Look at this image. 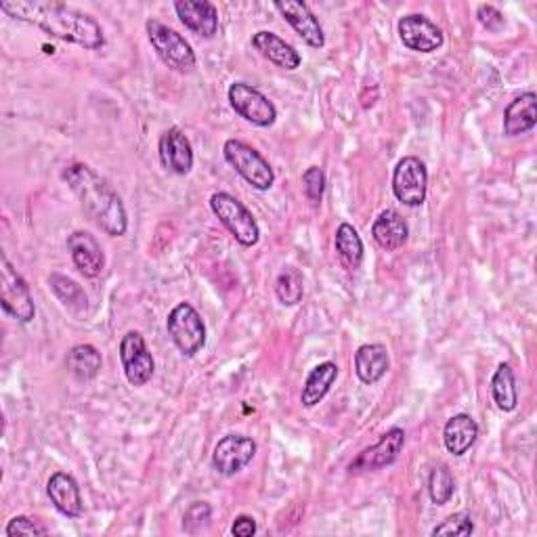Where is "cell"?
<instances>
[{"label":"cell","mask_w":537,"mask_h":537,"mask_svg":"<svg viewBox=\"0 0 537 537\" xmlns=\"http://www.w3.org/2000/svg\"><path fill=\"white\" fill-rule=\"evenodd\" d=\"M391 368V357L384 345H363L355 353V372L363 384L380 382Z\"/></svg>","instance_id":"603a6c76"},{"label":"cell","mask_w":537,"mask_h":537,"mask_svg":"<svg viewBox=\"0 0 537 537\" xmlns=\"http://www.w3.org/2000/svg\"><path fill=\"white\" fill-rule=\"evenodd\" d=\"M252 47L259 51L267 61H271L273 66L294 72L300 68V63H303V57L300 53L286 42L282 36H277L269 30H261L252 36Z\"/></svg>","instance_id":"ac0fdd59"},{"label":"cell","mask_w":537,"mask_h":537,"mask_svg":"<svg viewBox=\"0 0 537 537\" xmlns=\"http://www.w3.org/2000/svg\"><path fill=\"white\" fill-rule=\"evenodd\" d=\"M399 38L403 47L416 53H433L443 47V30L426 15L412 13L399 19Z\"/></svg>","instance_id":"7c38bea8"},{"label":"cell","mask_w":537,"mask_h":537,"mask_svg":"<svg viewBox=\"0 0 537 537\" xmlns=\"http://www.w3.org/2000/svg\"><path fill=\"white\" fill-rule=\"evenodd\" d=\"M0 11L87 51H97L105 45L103 28L95 17L53 0H3Z\"/></svg>","instance_id":"6da1fadb"},{"label":"cell","mask_w":537,"mask_h":537,"mask_svg":"<svg viewBox=\"0 0 537 537\" xmlns=\"http://www.w3.org/2000/svg\"><path fill=\"white\" fill-rule=\"evenodd\" d=\"M66 368L76 380L89 382L101 370V353L93 345H76L66 357Z\"/></svg>","instance_id":"484cf974"},{"label":"cell","mask_w":537,"mask_h":537,"mask_svg":"<svg viewBox=\"0 0 537 537\" xmlns=\"http://www.w3.org/2000/svg\"><path fill=\"white\" fill-rule=\"evenodd\" d=\"M47 496L53 502V506L57 508V512L63 514V517H68V519L82 517L84 504H82V496H80V487H78L76 479L72 475H68V472H55V475L47 483Z\"/></svg>","instance_id":"d6986e66"},{"label":"cell","mask_w":537,"mask_h":537,"mask_svg":"<svg viewBox=\"0 0 537 537\" xmlns=\"http://www.w3.org/2000/svg\"><path fill=\"white\" fill-rule=\"evenodd\" d=\"M479 437V424L468 414H456L449 418L443 428V443L451 456H464L466 451L477 443Z\"/></svg>","instance_id":"44dd1931"},{"label":"cell","mask_w":537,"mask_h":537,"mask_svg":"<svg viewBox=\"0 0 537 537\" xmlns=\"http://www.w3.org/2000/svg\"><path fill=\"white\" fill-rule=\"evenodd\" d=\"M158 154H160L162 166L168 170V173H175L179 177H185L191 173L193 147L181 128H177V126L168 128V131L160 137Z\"/></svg>","instance_id":"9a60e30c"},{"label":"cell","mask_w":537,"mask_h":537,"mask_svg":"<svg viewBox=\"0 0 537 537\" xmlns=\"http://www.w3.org/2000/svg\"><path fill=\"white\" fill-rule=\"evenodd\" d=\"M145 30L156 55L166 63L170 70H175L179 74H191L193 70H196L198 59L189 42L185 40V36H181L173 28L164 26L158 19H147Z\"/></svg>","instance_id":"277c9868"},{"label":"cell","mask_w":537,"mask_h":537,"mask_svg":"<svg viewBox=\"0 0 537 537\" xmlns=\"http://www.w3.org/2000/svg\"><path fill=\"white\" fill-rule=\"evenodd\" d=\"M256 456V443L246 435H227L212 451V466L223 477H235Z\"/></svg>","instance_id":"8fae6325"},{"label":"cell","mask_w":537,"mask_h":537,"mask_svg":"<svg viewBox=\"0 0 537 537\" xmlns=\"http://www.w3.org/2000/svg\"><path fill=\"white\" fill-rule=\"evenodd\" d=\"M372 235L374 242L382 250L393 252L399 250L407 242V238H410V227H407V223L397 210L389 208L378 214V219L372 225Z\"/></svg>","instance_id":"7402d4cb"},{"label":"cell","mask_w":537,"mask_h":537,"mask_svg":"<svg viewBox=\"0 0 537 537\" xmlns=\"http://www.w3.org/2000/svg\"><path fill=\"white\" fill-rule=\"evenodd\" d=\"M405 445V431L399 426H393L391 431H386L380 441L368 449H363L361 454L351 462V472H368V470H380L384 466H391Z\"/></svg>","instance_id":"4fadbf2b"},{"label":"cell","mask_w":537,"mask_h":537,"mask_svg":"<svg viewBox=\"0 0 537 537\" xmlns=\"http://www.w3.org/2000/svg\"><path fill=\"white\" fill-rule=\"evenodd\" d=\"M210 517H212V508L206 502H193L183 514V529L187 533H196L208 525Z\"/></svg>","instance_id":"d6a6232c"},{"label":"cell","mask_w":537,"mask_h":537,"mask_svg":"<svg viewBox=\"0 0 537 537\" xmlns=\"http://www.w3.org/2000/svg\"><path fill=\"white\" fill-rule=\"evenodd\" d=\"M303 189H305V196L311 204H321V198H324V191H326V175L324 170H321L319 166H311L305 170L303 175Z\"/></svg>","instance_id":"1f68e13d"},{"label":"cell","mask_w":537,"mask_h":537,"mask_svg":"<svg viewBox=\"0 0 537 537\" xmlns=\"http://www.w3.org/2000/svg\"><path fill=\"white\" fill-rule=\"evenodd\" d=\"M168 336L185 357H196L206 347V324L196 307L179 303L166 319Z\"/></svg>","instance_id":"8992f818"},{"label":"cell","mask_w":537,"mask_h":537,"mask_svg":"<svg viewBox=\"0 0 537 537\" xmlns=\"http://www.w3.org/2000/svg\"><path fill=\"white\" fill-rule=\"evenodd\" d=\"M491 395L496 401L498 410L502 412H514L519 405V389L517 378H514V370L510 363H502L491 378Z\"/></svg>","instance_id":"d4e9b609"},{"label":"cell","mask_w":537,"mask_h":537,"mask_svg":"<svg viewBox=\"0 0 537 537\" xmlns=\"http://www.w3.org/2000/svg\"><path fill=\"white\" fill-rule=\"evenodd\" d=\"M120 361L126 380L133 386H145L156 372L154 355L139 332H126L120 340Z\"/></svg>","instance_id":"30bf717a"},{"label":"cell","mask_w":537,"mask_h":537,"mask_svg":"<svg viewBox=\"0 0 537 537\" xmlns=\"http://www.w3.org/2000/svg\"><path fill=\"white\" fill-rule=\"evenodd\" d=\"M68 250L72 254L74 267L84 277H99L105 267V254L95 235L89 231H74L68 238Z\"/></svg>","instance_id":"e0dca14e"},{"label":"cell","mask_w":537,"mask_h":537,"mask_svg":"<svg viewBox=\"0 0 537 537\" xmlns=\"http://www.w3.org/2000/svg\"><path fill=\"white\" fill-rule=\"evenodd\" d=\"M475 533V523L466 512H456L447 517L441 525L433 529V535H472Z\"/></svg>","instance_id":"4dcf8cb0"},{"label":"cell","mask_w":537,"mask_h":537,"mask_svg":"<svg viewBox=\"0 0 537 537\" xmlns=\"http://www.w3.org/2000/svg\"><path fill=\"white\" fill-rule=\"evenodd\" d=\"M210 208L214 212V217H217L233 235L235 242L246 248L259 244L261 227L256 223L254 214L238 198L231 196L227 191H217L212 193Z\"/></svg>","instance_id":"3957f363"},{"label":"cell","mask_w":537,"mask_h":537,"mask_svg":"<svg viewBox=\"0 0 537 537\" xmlns=\"http://www.w3.org/2000/svg\"><path fill=\"white\" fill-rule=\"evenodd\" d=\"M49 284L53 294L61 300L63 307H68L74 313H84L89 307V298L84 294L78 282H74L72 277H66L61 273H51Z\"/></svg>","instance_id":"83f0119b"},{"label":"cell","mask_w":537,"mask_h":537,"mask_svg":"<svg viewBox=\"0 0 537 537\" xmlns=\"http://www.w3.org/2000/svg\"><path fill=\"white\" fill-rule=\"evenodd\" d=\"M338 378V365L334 361H324L319 363L317 368L311 370L307 376L303 391H300V403L305 407H315L317 403L324 401V397L330 393Z\"/></svg>","instance_id":"cb8c5ba5"},{"label":"cell","mask_w":537,"mask_h":537,"mask_svg":"<svg viewBox=\"0 0 537 537\" xmlns=\"http://www.w3.org/2000/svg\"><path fill=\"white\" fill-rule=\"evenodd\" d=\"M229 103L233 112L242 116L246 122L269 128L277 120V107L273 101H269L267 95H263L259 89H254L252 84L246 82H233L227 91Z\"/></svg>","instance_id":"ba28073f"},{"label":"cell","mask_w":537,"mask_h":537,"mask_svg":"<svg viewBox=\"0 0 537 537\" xmlns=\"http://www.w3.org/2000/svg\"><path fill=\"white\" fill-rule=\"evenodd\" d=\"M477 19L483 28H487L491 32H496L504 26V15L493 5H481L477 9Z\"/></svg>","instance_id":"e575fe53"},{"label":"cell","mask_w":537,"mask_h":537,"mask_svg":"<svg viewBox=\"0 0 537 537\" xmlns=\"http://www.w3.org/2000/svg\"><path fill=\"white\" fill-rule=\"evenodd\" d=\"M334 246H336V252H338V259L340 263L345 265L347 269H357L363 261V242L359 238V233L353 225L349 223H342L338 229H336V235H334Z\"/></svg>","instance_id":"4316f807"},{"label":"cell","mask_w":537,"mask_h":537,"mask_svg":"<svg viewBox=\"0 0 537 537\" xmlns=\"http://www.w3.org/2000/svg\"><path fill=\"white\" fill-rule=\"evenodd\" d=\"M275 294L279 298V303L286 305V307L298 305L305 294L303 275H300L296 269H286V271L279 273L277 282H275Z\"/></svg>","instance_id":"f1b7e54d"},{"label":"cell","mask_w":537,"mask_h":537,"mask_svg":"<svg viewBox=\"0 0 537 537\" xmlns=\"http://www.w3.org/2000/svg\"><path fill=\"white\" fill-rule=\"evenodd\" d=\"M49 529L45 525H40L38 521L30 519V517H13L5 529V535L9 537H17V535H47Z\"/></svg>","instance_id":"836d02e7"},{"label":"cell","mask_w":537,"mask_h":537,"mask_svg":"<svg viewBox=\"0 0 537 537\" xmlns=\"http://www.w3.org/2000/svg\"><path fill=\"white\" fill-rule=\"evenodd\" d=\"M0 307L19 324H30L36 315V305L30 286L21 273L9 263L7 256L0 261Z\"/></svg>","instance_id":"52a82bcc"},{"label":"cell","mask_w":537,"mask_h":537,"mask_svg":"<svg viewBox=\"0 0 537 537\" xmlns=\"http://www.w3.org/2000/svg\"><path fill=\"white\" fill-rule=\"evenodd\" d=\"M426 191H428L426 164L416 156L401 158L395 166V173H393L395 198L405 206L418 208L426 200Z\"/></svg>","instance_id":"9c48e42d"},{"label":"cell","mask_w":537,"mask_h":537,"mask_svg":"<svg viewBox=\"0 0 537 537\" xmlns=\"http://www.w3.org/2000/svg\"><path fill=\"white\" fill-rule=\"evenodd\" d=\"M63 181L70 185L89 219L112 238H122L128 229V214L122 198L101 175L87 164H70L63 170Z\"/></svg>","instance_id":"7a4b0ae2"},{"label":"cell","mask_w":537,"mask_h":537,"mask_svg":"<svg viewBox=\"0 0 537 537\" xmlns=\"http://www.w3.org/2000/svg\"><path fill=\"white\" fill-rule=\"evenodd\" d=\"M537 124V97L533 91L512 99L504 112V135L519 137L533 131Z\"/></svg>","instance_id":"ffe728a7"},{"label":"cell","mask_w":537,"mask_h":537,"mask_svg":"<svg viewBox=\"0 0 537 537\" xmlns=\"http://www.w3.org/2000/svg\"><path fill=\"white\" fill-rule=\"evenodd\" d=\"M223 156L227 164L238 173L248 185L259 191H267L275 183V173L271 164L263 158L261 152L240 139H229L223 145Z\"/></svg>","instance_id":"5b68a950"},{"label":"cell","mask_w":537,"mask_h":537,"mask_svg":"<svg viewBox=\"0 0 537 537\" xmlns=\"http://www.w3.org/2000/svg\"><path fill=\"white\" fill-rule=\"evenodd\" d=\"M456 491V481L451 470L445 464H439L431 470V477H428V496H431L433 504L445 506L451 498H454Z\"/></svg>","instance_id":"f546056e"},{"label":"cell","mask_w":537,"mask_h":537,"mask_svg":"<svg viewBox=\"0 0 537 537\" xmlns=\"http://www.w3.org/2000/svg\"><path fill=\"white\" fill-rule=\"evenodd\" d=\"M175 11L181 24L200 38H214L219 32V11L208 0H177Z\"/></svg>","instance_id":"2e32d148"},{"label":"cell","mask_w":537,"mask_h":537,"mask_svg":"<svg viewBox=\"0 0 537 537\" xmlns=\"http://www.w3.org/2000/svg\"><path fill=\"white\" fill-rule=\"evenodd\" d=\"M273 7L282 13V17L294 28V32L307 42L309 47L321 49L326 45L324 28H321L319 19L309 9V5L303 3V0H277Z\"/></svg>","instance_id":"5bb4252c"},{"label":"cell","mask_w":537,"mask_h":537,"mask_svg":"<svg viewBox=\"0 0 537 537\" xmlns=\"http://www.w3.org/2000/svg\"><path fill=\"white\" fill-rule=\"evenodd\" d=\"M231 533L235 537H252L256 533V521L252 517H248V514H242V517L233 521Z\"/></svg>","instance_id":"d590c367"}]
</instances>
